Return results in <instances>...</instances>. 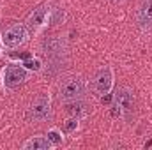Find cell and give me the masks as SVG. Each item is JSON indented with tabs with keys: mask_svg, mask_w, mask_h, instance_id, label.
Masks as SVG:
<instances>
[{
	"mask_svg": "<svg viewBox=\"0 0 152 150\" xmlns=\"http://www.w3.org/2000/svg\"><path fill=\"white\" fill-rule=\"evenodd\" d=\"M134 111V94L127 88V87H122L115 92L113 97V110L112 115L118 117V118H126V120H131Z\"/></svg>",
	"mask_w": 152,
	"mask_h": 150,
	"instance_id": "cell-1",
	"label": "cell"
},
{
	"mask_svg": "<svg viewBox=\"0 0 152 150\" xmlns=\"http://www.w3.org/2000/svg\"><path fill=\"white\" fill-rule=\"evenodd\" d=\"M83 94H85V83L80 78H67V79H64L62 85H60V90H58L60 101H64V103L76 101Z\"/></svg>",
	"mask_w": 152,
	"mask_h": 150,
	"instance_id": "cell-2",
	"label": "cell"
},
{
	"mask_svg": "<svg viewBox=\"0 0 152 150\" xmlns=\"http://www.w3.org/2000/svg\"><path fill=\"white\" fill-rule=\"evenodd\" d=\"M27 37H28V32H27V28L23 25H12L2 34V44L5 48L12 50V48L21 46L27 41Z\"/></svg>",
	"mask_w": 152,
	"mask_h": 150,
	"instance_id": "cell-3",
	"label": "cell"
},
{
	"mask_svg": "<svg viewBox=\"0 0 152 150\" xmlns=\"http://www.w3.org/2000/svg\"><path fill=\"white\" fill-rule=\"evenodd\" d=\"M48 115H50V97L48 95H39L28 108V118L34 120V122H41Z\"/></svg>",
	"mask_w": 152,
	"mask_h": 150,
	"instance_id": "cell-4",
	"label": "cell"
},
{
	"mask_svg": "<svg viewBox=\"0 0 152 150\" xmlns=\"http://www.w3.org/2000/svg\"><path fill=\"white\" fill-rule=\"evenodd\" d=\"M112 81H113V76H112V69L110 67H101L97 71V74L94 78V90L97 95H106L112 88Z\"/></svg>",
	"mask_w": 152,
	"mask_h": 150,
	"instance_id": "cell-5",
	"label": "cell"
},
{
	"mask_svg": "<svg viewBox=\"0 0 152 150\" xmlns=\"http://www.w3.org/2000/svg\"><path fill=\"white\" fill-rule=\"evenodd\" d=\"M27 79V71L20 66H9L4 71V85L7 88H16Z\"/></svg>",
	"mask_w": 152,
	"mask_h": 150,
	"instance_id": "cell-6",
	"label": "cell"
},
{
	"mask_svg": "<svg viewBox=\"0 0 152 150\" xmlns=\"http://www.w3.org/2000/svg\"><path fill=\"white\" fill-rule=\"evenodd\" d=\"M66 50H67L66 48V42L60 37H50L48 41H44V44H42V51L46 55H50V57L62 55V53H66Z\"/></svg>",
	"mask_w": 152,
	"mask_h": 150,
	"instance_id": "cell-7",
	"label": "cell"
},
{
	"mask_svg": "<svg viewBox=\"0 0 152 150\" xmlns=\"http://www.w3.org/2000/svg\"><path fill=\"white\" fill-rule=\"evenodd\" d=\"M136 20H138V25L147 28L152 27V0H145L140 9H138V14H136Z\"/></svg>",
	"mask_w": 152,
	"mask_h": 150,
	"instance_id": "cell-8",
	"label": "cell"
},
{
	"mask_svg": "<svg viewBox=\"0 0 152 150\" xmlns=\"http://www.w3.org/2000/svg\"><path fill=\"white\" fill-rule=\"evenodd\" d=\"M48 12H50V11H48L46 5L34 9V12L28 16L27 23H28L30 27H41V25H44V23H46V16H48Z\"/></svg>",
	"mask_w": 152,
	"mask_h": 150,
	"instance_id": "cell-9",
	"label": "cell"
},
{
	"mask_svg": "<svg viewBox=\"0 0 152 150\" xmlns=\"http://www.w3.org/2000/svg\"><path fill=\"white\" fill-rule=\"evenodd\" d=\"M51 147V141L44 136H36V138H30L28 141L23 143V149L25 150H46Z\"/></svg>",
	"mask_w": 152,
	"mask_h": 150,
	"instance_id": "cell-10",
	"label": "cell"
},
{
	"mask_svg": "<svg viewBox=\"0 0 152 150\" xmlns=\"http://www.w3.org/2000/svg\"><path fill=\"white\" fill-rule=\"evenodd\" d=\"M66 110L71 113L73 117H80V115H83V113H85V104H83L81 101H78V99H76V101H69Z\"/></svg>",
	"mask_w": 152,
	"mask_h": 150,
	"instance_id": "cell-11",
	"label": "cell"
},
{
	"mask_svg": "<svg viewBox=\"0 0 152 150\" xmlns=\"http://www.w3.org/2000/svg\"><path fill=\"white\" fill-rule=\"evenodd\" d=\"M23 67L30 69V71H39L41 69V62H39L37 58H28V60L23 62Z\"/></svg>",
	"mask_w": 152,
	"mask_h": 150,
	"instance_id": "cell-12",
	"label": "cell"
},
{
	"mask_svg": "<svg viewBox=\"0 0 152 150\" xmlns=\"http://www.w3.org/2000/svg\"><path fill=\"white\" fill-rule=\"evenodd\" d=\"M64 127H66V131H67V133H73V131H76V127H78V117H73V118L66 120Z\"/></svg>",
	"mask_w": 152,
	"mask_h": 150,
	"instance_id": "cell-13",
	"label": "cell"
},
{
	"mask_svg": "<svg viewBox=\"0 0 152 150\" xmlns=\"http://www.w3.org/2000/svg\"><path fill=\"white\" fill-rule=\"evenodd\" d=\"M48 140L51 141V145H58V143L62 141V136H60L58 131H50V133H48Z\"/></svg>",
	"mask_w": 152,
	"mask_h": 150,
	"instance_id": "cell-14",
	"label": "cell"
},
{
	"mask_svg": "<svg viewBox=\"0 0 152 150\" xmlns=\"http://www.w3.org/2000/svg\"><path fill=\"white\" fill-rule=\"evenodd\" d=\"M64 20V11L62 9H53V16H51V23H60Z\"/></svg>",
	"mask_w": 152,
	"mask_h": 150,
	"instance_id": "cell-15",
	"label": "cell"
}]
</instances>
